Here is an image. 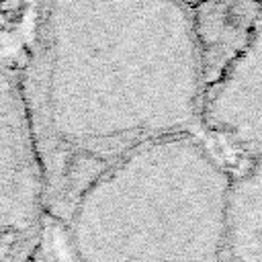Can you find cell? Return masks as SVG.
Wrapping results in <instances>:
<instances>
[{
  "instance_id": "277c9868",
  "label": "cell",
  "mask_w": 262,
  "mask_h": 262,
  "mask_svg": "<svg viewBox=\"0 0 262 262\" xmlns=\"http://www.w3.org/2000/svg\"><path fill=\"white\" fill-rule=\"evenodd\" d=\"M182 2H186L188 6H192V4H194V2H199V0H182Z\"/></svg>"
},
{
  "instance_id": "7a4b0ae2",
  "label": "cell",
  "mask_w": 262,
  "mask_h": 262,
  "mask_svg": "<svg viewBox=\"0 0 262 262\" xmlns=\"http://www.w3.org/2000/svg\"><path fill=\"white\" fill-rule=\"evenodd\" d=\"M201 125L231 143L262 147V23L242 55L205 90Z\"/></svg>"
},
{
  "instance_id": "3957f363",
  "label": "cell",
  "mask_w": 262,
  "mask_h": 262,
  "mask_svg": "<svg viewBox=\"0 0 262 262\" xmlns=\"http://www.w3.org/2000/svg\"><path fill=\"white\" fill-rule=\"evenodd\" d=\"M190 12L207 90L252 41L262 23V0H199Z\"/></svg>"
},
{
  "instance_id": "6da1fadb",
  "label": "cell",
  "mask_w": 262,
  "mask_h": 262,
  "mask_svg": "<svg viewBox=\"0 0 262 262\" xmlns=\"http://www.w3.org/2000/svg\"><path fill=\"white\" fill-rule=\"evenodd\" d=\"M20 74L43 158L106 164L201 123L205 74L182 0H39Z\"/></svg>"
}]
</instances>
